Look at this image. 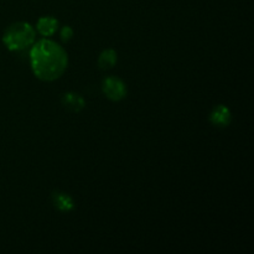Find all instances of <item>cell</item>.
Listing matches in <instances>:
<instances>
[{
	"label": "cell",
	"instance_id": "6da1fadb",
	"mask_svg": "<svg viewBox=\"0 0 254 254\" xmlns=\"http://www.w3.org/2000/svg\"><path fill=\"white\" fill-rule=\"evenodd\" d=\"M30 64L37 78L52 82L64 73L68 66V56L61 45L42 39L34 42L30 49Z\"/></svg>",
	"mask_w": 254,
	"mask_h": 254
},
{
	"label": "cell",
	"instance_id": "7a4b0ae2",
	"mask_svg": "<svg viewBox=\"0 0 254 254\" xmlns=\"http://www.w3.org/2000/svg\"><path fill=\"white\" fill-rule=\"evenodd\" d=\"M35 40L36 30L31 24L24 21L11 24L2 35V44L9 51H24L32 46Z\"/></svg>",
	"mask_w": 254,
	"mask_h": 254
},
{
	"label": "cell",
	"instance_id": "3957f363",
	"mask_svg": "<svg viewBox=\"0 0 254 254\" xmlns=\"http://www.w3.org/2000/svg\"><path fill=\"white\" fill-rule=\"evenodd\" d=\"M102 89H103V93L106 94L107 98L114 102L126 98L127 92H128L126 83L116 76H109L104 78L103 83H102Z\"/></svg>",
	"mask_w": 254,
	"mask_h": 254
},
{
	"label": "cell",
	"instance_id": "277c9868",
	"mask_svg": "<svg viewBox=\"0 0 254 254\" xmlns=\"http://www.w3.org/2000/svg\"><path fill=\"white\" fill-rule=\"evenodd\" d=\"M210 122L215 127H220V128H226L230 126L232 122V113L230 108L223 104L216 106L210 113Z\"/></svg>",
	"mask_w": 254,
	"mask_h": 254
},
{
	"label": "cell",
	"instance_id": "5b68a950",
	"mask_svg": "<svg viewBox=\"0 0 254 254\" xmlns=\"http://www.w3.org/2000/svg\"><path fill=\"white\" fill-rule=\"evenodd\" d=\"M61 103L67 111L73 112V113H78L82 109L86 107V101L81 94L76 93V92H67L62 96Z\"/></svg>",
	"mask_w": 254,
	"mask_h": 254
},
{
	"label": "cell",
	"instance_id": "8992f818",
	"mask_svg": "<svg viewBox=\"0 0 254 254\" xmlns=\"http://www.w3.org/2000/svg\"><path fill=\"white\" fill-rule=\"evenodd\" d=\"M51 198L54 207L57 208L60 212H71L74 210V201L68 193L56 191L52 193Z\"/></svg>",
	"mask_w": 254,
	"mask_h": 254
},
{
	"label": "cell",
	"instance_id": "52a82bcc",
	"mask_svg": "<svg viewBox=\"0 0 254 254\" xmlns=\"http://www.w3.org/2000/svg\"><path fill=\"white\" fill-rule=\"evenodd\" d=\"M59 29V20L52 16H42L37 20L36 31L44 37H50Z\"/></svg>",
	"mask_w": 254,
	"mask_h": 254
},
{
	"label": "cell",
	"instance_id": "ba28073f",
	"mask_svg": "<svg viewBox=\"0 0 254 254\" xmlns=\"http://www.w3.org/2000/svg\"><path fill=\"white\" fill-rule=\"evenodd\" d=\"M117 61H118V55H117L116 50L107 49L101 52L98 57V66L101 69H111L116 66Z\"/></svg>",
	"mask_w": 254,
	"mask_h": 254
},
{
	"label": "cell",
	"instance_id": "9c48e42d",
	"mask_svg": "<svg viewBox=\"0 0 254 254\" xmlns=\"http://www.w3.org/2000/svg\"><path fill=\"white\" fill-rule=\"evenodd\" d=\"M60 36H61V40L64 42H68L69 40L73 37V29H72L71 26H68V25H66V26H64L61 29V32H60Z\"/></svg>",
	"mask_w": 254,
	"mask_h": 254
}]
</instances>
